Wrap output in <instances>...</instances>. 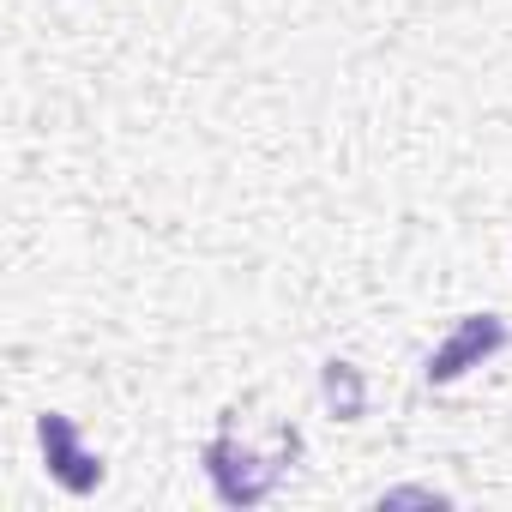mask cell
Here are the masks:
<instances>
[{
    "label": "cell",
    "instance_id": "1",
    "mask_svg": "<svg viewBox=\"0 0 512 512\" xmlns=\"http://www.w3.org/2000/svg\"><path fill=\"white\" fill-rule=\"evenodd\" d=\"M296 446H302V434H290V440L278 446V458H253L247 446H235V434H229V428H223V434H211V440H205V470H211L217 500H223V506H260V500L284 482V470H290Z\"/></svg>",
    "mask_w": 512,
    "mask_h": 512
},
{
    "label": "cell",
    "instance_id": "2",
    "mask_svg": "<svg viewBox=\"0 0 512 512\" xmlns=\"http://www.w3.org/2000/svg\"><path fill=\"white\" fill-rule=\"evenodd\" d=\"M37 440H43L49 476H55L67 494H91V488L103 482V458L79 446V428H73V416H61V410H43V416H37Z\"/></svg>",
    "mask_w": 512,
    "mask_h": 512
},
{
    "label": "cell",
    "instance_id": "3",
    "mask_svg": "<svg viewBox=\"0 0 512 512\" xmlns=\"http://www.w3.org/2000/svg\"><path fill=\"white\" fill-rule=\"evenodd\" d=\"M494 350H506V326H500L494 314H470V320H458V332L428 356V386L458 380L464 368H476V362L494 356Z\"/></svg>",
    "mask_w": 512,
    "mask_h": 512
}]
</instances>
